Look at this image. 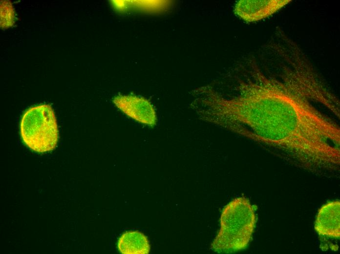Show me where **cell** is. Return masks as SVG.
Instances as JSON below:
<instances>
[{
    "mask_svg": "<svg viewBox=\"0 0 340 254\" xmlns=\"http://www.w3.org/2000/svg\"><path fill=\"white\" fill-rule=\"evenodd\" d=\"M280 64L275 77L252 64L251 77L239 81L233 97L210 90L203 102L205 121L262 144L306 170L337 169L340 127L312 103L331 109L336 98L307 61L286 56Z\"/></svg>",
    "mask_w": 340,
    "mask_h": 254,
    "instance_id": "1",
    "label": "cell"
},
{
    "mask_svg": "<svg viewBox=\"0 0 340 254\" xmlns=\"http://www.w3.org/2000/svg\"><path fill=\"white\" fill-rule=\"evenodd\" d=\"M256 223L254 209L243 197L230 202L222 210L220 229L211 243L217 253H232L247 247Z\"/></svg>",
    "mask_w": 340,
    "mask_h": 254,
    "instance_id": "2",
    "label": "cell"
},
{
    "mask_svg": "<svg viewBox=\"0 0 340 254\" xmlns=\"http://www.w3.org/2000/svg\"><path fill=\"white\" fill-rule=\"evenodd\" d=\"M20 131L23 143L31 150L39 153L53 150L59 131L52 107L42 104L27 109L21 118Z\"/></svg>",
    "mask_w": 340,
    "mask_h": 254,
    "instance_id": "3",
    "label": "cell"
},
{
    "mask_svg": "<svg viewBox=\"0 0 340 254\" xmlns=\"http://www.w3.org/2000/svg\"><path fill=\"white\" fill-rule=\"evenodd\" d=\"M113 102L124 113L133 120L149 127H154L157 118L152 104L147 99L134 95H119Z\"/></svg>",
    "mask_w": 340,
    "mask_h": 254,
    "instance_id": "4",
    "label": "cell"
},
{
    "mask_svg": "<svg viewBox=\"0 0 340 254\" xmlns=\"http://www.w3.org/2000/svg\"><path fill=\"white\" fill-rule=\"evenodd\" d=\"M291 0H240L234 7V13L247 22L265 19L289 3Z\"/></svg>",
    "mask_w": 340,
    "mask_h": 254,
    "instance_id": "5",
    "label": "cell"
},
{
    "mask_svg": "<svg viewBox=\"0 0 340 254\" xmlns=\"http://www.w3.org/2000/svg\"><path fill=\"white\" fill-rule=\"evenodd\" d=\"M314 228L320 235L334 238H340V201L328 202L319 209L316 218Z\"/></svg>",
    "mask_w": 340,
    "mask_h": 254,
    "instance_id": "6",
    "label": "cell"
},
{
    "mask_svg": "<svg viewBox=\"0 0 340 254\" xmlns=\"http://www.w3.org/2000/svg\"><path fill=\"white\" fill-rule=\"evenodd\" d=\"M117 248L123 254H147L150 251L148 238L138 231L123 233L118 240Z\"/></svg>",
    "mask_w": 340,
    "mask_h": 254,
    "instance_id": "7",
    "label": "cell"
},
{
    "mask_svg": "<svg viewBox=\"0 0 340 254\" xmlns=\"http://www.w3.org/2000/svg\"><path fill=\"white\" fill-rule=\"evenodd\" d=\"M0 28L4 29L12 26L15 22L13 6L9 0L0 1Z\"/></svg>",
    "mask_w": 340,
    "mask_h": 254,
    "instance_id": "8",
    "label": "cell"
}]
</instances>
